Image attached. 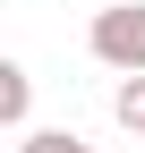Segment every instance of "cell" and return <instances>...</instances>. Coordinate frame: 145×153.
<instances>
[{"instance_id":"2","label":"cell","mask_w":145,"mask_h":153,"mask_svg":"<svg viewBox=\"0 0 145 153\" xmlns=\"http://www.w3.org/2000/svg\"><path fill=\"white\" fill-rule=\"evenodd\" d=\"M26 102H34V76L17 68V60H0V119H9V128H26Z\"/></svg>"},{"instance_id":"3","label":"cell","mask_w":145,"mask_h":153,"mask_svg":"<svg viewBox=\"0 0 145 153\" xmlns=\"http://www.w3.org/2000/svg\"><path fill=\"white\" fill-rule=\"evenodd\" d=\"M111 119L128 128V136H145V76H120V94H111Z\"/></svg>"},{"instance_id":"1","label":"cell","mask_w":145,"mask_h":153,"mask_svg":"<svg viewBox=\"0 0 145 153\" xmlns=\"http://www.w3.org/2000/svg\"><path fill=\"white\" fill-rule=\"evenodd\" d=\"M94 60L120 68V76H145V0H111V9H94Z\"/></svg>"},{"instance_id":"4","label":"cell","mask_w":145,"mask_h":153,"mask_svg":"<svg viewBox=\"0 0 145 153\" xmlns=\"http://www.w3.org/2000/svg\"><path fill=\"white\" fill-rule=\"evenodd\" d=\"M17 153H94V145H77V136H68V128H34V136L17 145Z\"/></svg>"}]
</instances>
